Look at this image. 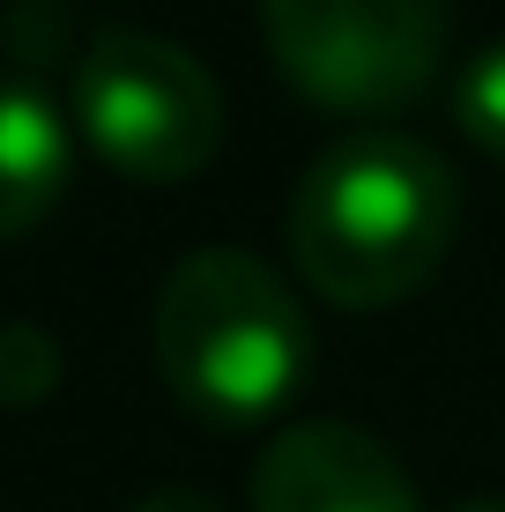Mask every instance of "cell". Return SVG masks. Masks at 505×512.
<instances>
[{"label":"cell","mask_w":505,"mask_h":512,"mask_svg":"<svg viewBox=\"0 0 505 512\" xmlns=\"http://www.w3.org/2000/svg\"><path fill=\"white\" fill-rule=\"evenodd\" d=\"M461 231V186L416 134H350L312 156L290 193V260L305 290L342 312L409 305L446 268Z\"/></svg>","instance_id":"6da1fadb"},{"label":"cell","mask_w":505,"mask_h":512,"mask_svg":"<svg viewBox=\"0 0 505 512\" xmlns=\"http://www.w3.org/2000/svg\"><path fill=\"white\" fill-rule=\"evenodd\" d=\"M149 342L171 401L201 423H223V431H246V423H268L275 409H290L312 357L290 282L238 245L186 253L164 275Z\"/></svg>","instance_id":"7a4b0ae2"},{"label":"cell","mask_w":505,"mask_h":512,"mask_svg":"<svg viewBox=\"0 0 505 512\" xmlns=\"http://www.w3.org/2000/svg\"><path fill=\"white\" fill-rule=\"evenodd\" d=\"M75 127L134 186H186L223 149V97L186 45L104 30L75 67Z\"/></svg>","instance_id":"3957f363"},{"label":"cell","mask_w":505,"mask_h":512,"mask_svg":"<svg viewBox=\"0 0 505 512\" xmlns=\"http://www.w3.org/2000/svg\"><path fill=\"white\" fill-rule=\"evenodd\" d=\"M454 0H260L283 82L320 112H394L439 75Z\"/></svg>","instance_id":"277c9868"},{"label":"cell","mask_w":505,"mask_h":512,"mask_svg":"<svg viewBox=\"0 0 505 512\" xmlns=\"http://www.w3.org/2000/svg\"><path fill=\"white\" fill-rule=\"evenodd\" d=\"M253 512H424L402 461L335 416L290 423L253 468Z\"/></svg>","instance_id":"5b68a950"},{"label":"cell","mask_w":505,"mask_h":512,"mask_svg":"<svg viewBox=\"0 0 505 512\" xmlns=\"http://www.w3.org/2000/svg\"><path fill=\"white\" fill-rule=\"evenodd\" d=\"M67 164H75L67 119L52 112L38 90L0 82V245L38 231L52 208H60Z\"/></svg>","instance_id":"8992f818"},{"label":"cell","mask_w":505,"mask_h":512,"mask_svg":"<svg viewBox=\"0 0 505 512\" xmlns=\"http://www.w3.org/2000/svg\"><path fill=\"white\" fill-rule=\"evenodd\" d=\"M454 119H461V134L476 141L491 164H505V38L468 60V75L454 90Z\"/></svg>","instance_id":"52a82bcc"},{"label":"cell","mask_w":505,"mask_h":512,"mask_svg":"<svg viewBox=\"0 0 505 512\" xmlns=\"http://www.w3.org/2000/svg\"><path fill=\"white\" fill-rule=\"evenodd\" d=\"M60 386V349L45 327H0V409H38Z\"/></svg>","instance_id":"ba28073f"},{"label":"cell","mask_w":505,"mask_h":512,"mask_svg":"<svg viewBox=\"0 0 505 512\" xmlns=\"http://www.w3.org/2000/svg\"><path fill=\"white\" fill-rule=\"evenodd\" d=\"M134 512H223V505L201 498V490H156V498H142Z\"/></svg>","instance_id":"9c48e42d"},{"label":"cell","mask_w":505,"mask_h":512,"mask_svg":"<svg viewBox=\"0 0 505 512\" xmlns=\"http://www.w3.org/2000/svg\"><path fill=\"white\" fill-rule=\"evenodd\" d=\"M461 512H505V505H461Z\"/></svg>","instance_id":"30bf717a"}]
</instances>
